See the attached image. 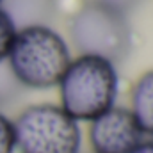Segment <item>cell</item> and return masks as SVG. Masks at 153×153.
Instances as JSON below:
<instances>
[{"label":"cell","instance_id":"1","mask_svg":"<svg viewBox=\"0 0 153 153\" xmlns=\"http://www.w3.org/2000/svg\"><path fill=\"white\" fill-rule=\"evenodd\" d=\"M57 85L61 109L75 121H93L114 107L119 76L114 61L96 53H80L70 61Z\"/></svg>","mask_w":153,"mask_h":153},{"label":"cell","instance_id":"2","mask_svg":"<svg viewBox=\"0 0 153 153\" xmlns=\"http://www.w3.org/2000/svg\"><path fill=\"white\" fill-rule=\"evenodd\" d=\"M9 66L18 82L32 89L55 87L71 55L64 38L46 25H29L16 32Z\"/></svg>","mask_w":153,"mask_h":153},{"label":"cell","instance_id":"3","mask_svg":"<svg viewBox=\"0 0 153 153\" xmlns=\"http://www.w3.org/2000/svg\"><path fill=\"white\" fill-rule=\"evenodd\" d=\"M20 153H78L82 132L61 105H30L13 121Z\"/></svg>","mask_w":153,"mask_h":153},{"label":"cell","instance_id":"4","mask_svg":"<svg viewBox=\"0 0 153 153\" xmlns=\"http://www.w3.org/2000/svg\"><path fill=\"white\" fill-rule=\"evenodd\" d=\"M73 36L84 53H96L112 61L126 43V27L117 13L93 5L75 18Z\"/></svg>","mask_w":153,"mask_h":153},{"label":"cell","instance_id":"5","mask_svg":"<svg viewBox=\"0 0 153 153\" xmlns=\"http://www.w3.org/2000/svg\"><path fill=\"white\" fill-rule=\"evenodd\" d=\"M89 144L94 153H132L144 139L130 109L111 107L89 121Z\"/></svg>","mask_w":153,"mask_h":153},{"label":"cell","instance_id":"6","mask_svg":"<svg viewBox=\"0 0 153 153\" xmlns=\"http://www.w3.org/2000/svg\"><path fill=\"white\" fill-rule=\"evenodd\" d=\"M130 112L143 135L153 137V70L143 73L132 87Z\"/></svg>","mask_w":153,"mask_h":153},{"label":"cell","instance_id":"7","mask_svg":"<svg viewBox=\"0 0 153 153\" xmlns=\"http://www.w3.org/2000/svg\"><path fill=\"white\" fill-rule=\"evenodd\" d=\"M16 32H18V29L14 25V20L11 18V14L7 11H4L0 7V62H4L9 57Z\"/></svg>","mask_w":153,"mask_h":153},{"label":"cell","instance_id":"8","mask_svg":"<svg viewBox=\"0 0 153 153\" xmlns=\"http://www.w3.org/2000/svg\"><path fill=\"white\" fill-rule=\"evenodd\" d=\"M16 152V137L13 121L0 112V153H14Z\"/></svg>","mask_w":153,"mask_h":153},{"label":"cell","instance_id":"9","mask_svg":"<svg viewBox=\"0 0 153 153\" xmlns=\"http://www.w3.org/2000/svg\"><path fill=\"white\" fill-rule=\"evenodd\" d=\"M132 153H153V137H150V139H143Z\"/></svg>","mask_w":153,"mask_h":153},{"label":"cell","instance_id":"10","mask_svg":"<svg viewBox=\"0 0 153 153\" xmlns=\"http://www.w3.org/2000/svg\"><path fill=\"white\" fill-rule=\"evenodd\" d=\"M0 2H2V0H0Z\"/></svg>","mask_w":153,"mask_h":153}]
</instances>
